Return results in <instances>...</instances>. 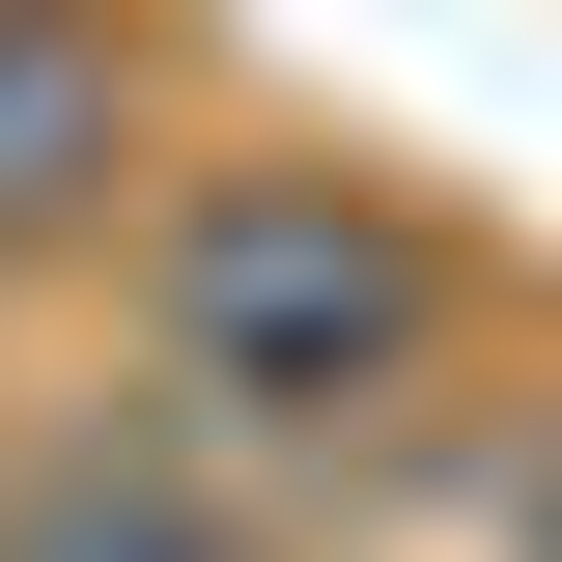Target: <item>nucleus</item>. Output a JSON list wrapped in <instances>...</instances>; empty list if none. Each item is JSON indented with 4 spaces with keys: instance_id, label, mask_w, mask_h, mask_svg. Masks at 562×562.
I'll return each mask as SVG.
<instances>
[{
    "instance_id": "f257e3e1",
    "label": "nucleus",
    "mask_w": 562,
    "mask_h": 562,
    "mask_svg": "<svg viewBox=\"0 0 562 562\" xmlns=\"http://www.w3.org/2000/svg\"><path fill=\"white\" fill-rule=\"evenodd\" d=\"M450 225L366 198V169H169L140 198V366H169V450H394L450 394Z\"/></svg>"
},
{
    "instance_id": "f03ea898",
    "label": "nucleus",
    "mask_w": 562,
    "mask_h": 562,
    "mask_svg": "<svg viewBox=\"0 0 562 562\" xmlns=\"http://www.w3.org/2000/svg\"><path fill=\"white\" fill-rule=\"evenodd\" d=\"M140 198V29L113 0H0V254H85Z\"/></svg>"
},
{
    "instance_id": "7ed1b4c3",
    "label": "nucleus",
    "mask_w": 562,
    "mask_h": 562,
    "mask_svg": "<svg viewBox=\"0 0 562 562\" xmlns=\"http://www.w3.org/2000/svg\"><path fill=\"white\" fill-rule=\"evenodd\" d=\"M0 562H281V535L140 422V450H29V479H0Z\"/></svg>"
}]
</instances>
